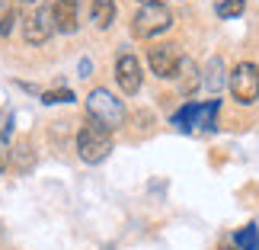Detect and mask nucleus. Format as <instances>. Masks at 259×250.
<instances>
[{
    "mask_svg": "<svg viewBox=\"0 0 259 250\" xmlns=\"http://www.w3.org/2000/svg\"><path fill=\"white\" fill-rule=\"evenodd\" d=\"M221 250H237V247H221Z\"/></svg>",
    "mask_w": 259,
    "mask_h": 250,
    "instance_id": "22",
    "label": "nucleus"
},
{
    "mask_svg": "<svg viewBox=\"0 0 259 250\" xmlns=\"http://www.w3.org/2000/svg\"><path fill=\"white\" fill-rule=\"evenodd\" d=\"M115 81H118V87H122V93L135 96L138 90H141V81H144L141 61H138L135 55H118V61H115Z\"/></svg>",
    "mask_w": 259,
    "mask_h": 250,
    "instance_id": "7",
    "label": "nucleus"
},
{
    "mask_svg": "<svg viewBox=\"0 0 259 250\" xmlns=\"http://www.w3.org/2000/svg\"><path fill=\"white\" fill-rule=\"evenodd\" d=\"M87 113H90V119H96L99 125H106L109 132L125 122V103L118 96H112L109 90H93V93L87 96Z\"/></svg>",
    "mask_w": 259,
    "mask_h": 250,
    "instance_id": "2",
    "label": "nucleus"
},
{
    "mask_svg": "<svg viewBox=\"0 0 259 250\" xmlns=\"http://www.w3.org/2000/svg\"><path fill=\"white\" fill-rule=\"evenodd\" d=\"M10 122H13V119H10L4 109H0V138H7V135H10Z\"/></svg>",
    "mask_w": 259,
    "mask_h": 250,
    "instance_id": "18",
    "label": "nucleus"
},
{
    "mask_svg": "<svg viewBox=\"0 0 259 250\" xmlns=\"http://www.w3.org/2000/svg\"><path fill=\"white\" fill-rule=\"evenodd\" d=\"M218 113H221V103H218V99L198 103V106H195V125H192V128H202V132H214V125H218Z\"/></svg>",
    "mask_w": 259,
    "mask_h": 250,
    "instance_id": "9",
    "label": "nucleus"
},
{
    "mask_svg": "<svg viewBox=\"0 0 259 250\" xmlns=\"http://www.w3.org/2000/svg\"><path fill=\"white\" fill-rule=\"evenodd\" d=\"M205 87L211 90V93H218V90L224 87V61H221V58H211V61H208V71H205Z\"/></svg>",
    "mask_w": 259,
    "mask_h": 250,
    "instance_id": "12",
    "label": "nucleus"
},
{
    "mask_svg": "<svg viewBox=\"0 0 259 250\" xmlns=\"http://www.w3.org/2000/svg\"><path fill=\"white\" fill-rule=\"evenodd\" d=\"M214 10H218V16H221V19H231V16H240L243 10H246V0H221Z\"/></svg>",
    "mask_w": 259,
    "mask_h": 250,
    "instance_id": "15",
    "label": "nucleus"
},
{
    "mask_svg": "<svg viewBox=\"0 0 259 250\" xmlns=\"http://www.w3.org/2000/svg\"><path fill=\"white\" fill-rule=\"evenodd\" d=\"M90 19L96 29H109L115 19V0H93L90 4Z\"/></svg>",
    "mask_w": 259,
    "mask_h": 250,
    "instance_id": "10",
    "label": "nucleus"
},
{
    "mask_svg": "<svg viewBox=\"0 0 259 250\" xmlns=\"http://www.w3.org/2000/svg\"><path fill=\"white\" fill-rule=\"evenodd\" d=\"M170 26H173V13L163 4H144L132 19V29L138 39H154V35L166 32Z\"/></svg>",
    "mask_w": 259,
    "mask_h": 250,
    "instance_id": "3",
    "label": "nucleus"
},
{
    "mask_svg": "<svg viewBox=\"0 0 259 250\" xmlns=\"http://www.w3.org/2000/svg\"><path fill=\"white\" fill-rule=\"evenodd\" d=\"M147 61H151V71H154L157 77L170 81V77H176L179 64H183V55H179L176 45H154L151 55H147Z\"/></svg>",
    "mask_w": 259,
    "mask_h": 250,
    "instance_id": "6",
    "label": "nucleus"
},
{
    "mask_svg": "<svg viewBox=\"0 0 259 250\" xmlns=\"http://www.w3.org/2000/svg\"><path fill=\"white\" fill-rule=\"evenodd\" d=\"M4 4H7V0H0V13H4Z\"/></svg>",
    "mask_w": 259,
    "mask_h": 250,
    "instance_id": "21",
    "label": "nucleus"
},
{
    "mask_svg": "<svg viewBox=\"0 0 259 250\" xmlns=\"http://www.w3.org/2000/svg\"><path fill=\"white\" fill-rule=\"evenodd\" d=\"M55 32V16H52V7H35L23 16V39L29 45H42L48 42Z\"/></svg>",
    "mask_w": 259,
    "mask_h": 250,
    "instance_id": "5",
    "label": "nucleus"
},
{
    "mask_svg": "<svg viewBox=\"0 0 259 250\" xmlns=\"http://www.w3.org/2000/svg\"><path fill=\"white\" fill-rule=\"evenodd\" d=\"M77 154L87 164H103L112 154V132L106 125H99L96 119H87L83 128L77 132Z\"/></svg>",
    "mask_w": 259,
    "mask_h": 250,
    "instance_id": "1",
    "label": "nucleus"
},
{
    "mask_svg": "<svg viewBox=\"0 0 259 250\" xmlns=\"http://www.w3.org/2000/svg\"><path fill=\"white\" fill-rule=\"evenodd\" d=\"M195 106H198V103H186V106L173 116V125L179 128V132H189V128L195 125Z\"/></svg>",
    "mask_w": 259,
    "mask_h": 250,
    "instance_id": "14",
    "label": "nucleus"
},
{
    "mask_svg": "<svg viewBox=\"0 0 259 250\" xmlns=\"http://www.w3.org/2000/svg\"><path fill=\"white\" fill-rule=\"evenodd\" d=\"M227 84H231V93L237 103H243V106H250L259 99V67L250 64V61H243V64H237L231 77H227Z\"/></svg>",
    "mask_w": 259,
    "mask_h": 250,
    "instance_id": "4",
    "label": "nucleus"
},
{
    "mask_svg": "<svg viewBox=\"0 0 259 250\" xmlns=\"http://www.w3.org/2000/svg\"><path fill=\"white\" fill-rule=\"evenodd\" d=\"M42 103H48V106H55V103H74V93L67 87H61V90H48V93H42Z\"/></svg>",
    "mask_w": 259,
    "mask_h": 250,
    "instance_id": "16",
    "label": "nucleus"
},
{
    "mask_svg": "<svg viewBox=\"0 0 259 250\" xmlns=\"http://www.w3.org/2000/svg\"><path fill=\"white\" fill-rule=\"evenodd\" d=\"M52 16H55V29H61L64 35L77 32V19H80V0H55L52 7Z\"/></svg>",
    "mask_w": 259,
    "mask_h": 250,
    "instance_id": "8",
    "label": "nucleus"
},
{
    "mask_svg": "<svg viewBox=\"0 0 259 250\" xmlns=\"http://www.w3.org/2000/svg\"><path fill=\"white\" fill-rule=\"evenodd\" d=\"M141 4H160V0H141Z\"/></svg>",
    "mask_w": 259,
    "mask_h": 250,
    "instance_id": "20",
    "label": "nucleus"
},
{
    "mask_svg": "<svg viewBox=\"0 0 259 250\" xmlns=\"http://www.w3.org/2000/svg\"><path fill=\"white\" fill-rule=\"evenodd\" d=\"M13 13H10V10H4V13H0V35H7L10 32V26H13Z\"/></svg>",
    "mask_w": 259,
    "mask_h": 250,
    "instance_id": "17",
    "label": "nucleus"
},
{
    "mask_svg": "<svg viewBox=\"0 0 259 250\" xmlns=\"http://www.w3.org/2000/svg\"><path fill=\"white\" fill-rule=\"evenodd\" d=\"M7 164H10V154H7V145H4V138H0V173L7 170Z\"/></svg>",
    "mask_w": 259,
    "mask_h": 250,
    "instance_id": "19",
    "label": "nucleus"
},
{
    "mask_svg": "<svg viewBox=\"0 0 259 250\" xmlns=\"http://www.w3.org/2000/svg\"><path fill=\"white\" fill-rule=\"evenodd\" d=\"M234 244H237V250H259V231L253 225H246L234 234Z\"/></svg>",
    "mask_w": 259,
    "mask_h": 250,
    "instance_id": "13",
    "label": "nucleus"
},
{
    "mask_svg": "<svg viewBox=\"0 0 259 250\" xmlns=\"http://www.w3.org/2000/svg\"><path fill=\"white\" fill-rule=\"evenodd\" d=\"M176 81H179V90H183V93H195L198 84H202V77H198L195 61L183 58V64H179V71H176Z\"/></svg>",
    "mask_w": 259,
    "mask_h": 250,
    "instance_id": "11",
    "label": "nucleus"
}]
</instances>
